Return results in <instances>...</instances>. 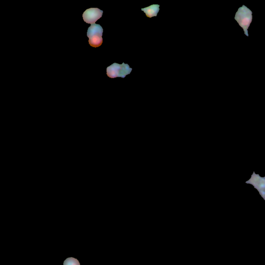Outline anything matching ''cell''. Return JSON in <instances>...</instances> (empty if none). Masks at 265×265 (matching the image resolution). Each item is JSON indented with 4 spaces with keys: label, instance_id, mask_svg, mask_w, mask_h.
Returning <instances> with one entry per match:
<instances>
[{
    "label": "cell",
    "instance_id": "obj_6",
    "mask_svg": "<svg viewBox=\"0 0 265 265\" xmlns=\"http://www.w3.org/2000/svg\"><path fill=\"white\" fill-rule=\"evenodd\" d=\"M64 265H80V264L76 258L69 257L65 260Z\"/></svg>",
    "mask_w": 265,
    "mask_h": 265
},
{
    "label": "cell",
    "instance_id": "obj_3",
    "mask_svg": "<svg viewBox=\"0 0 265 265\" xmlns=\"http://www.w3.org/2000/svg\"><path fill=\"white\" fill-rule=\"evenodd\" d=\"M132 71L128 64L123 63L122 65L114 63L107 68V75L111 78L122 77L125 78L129 75Z\"/></svg>",
    "mask_w": 265,
    "mask_h": 265
},
{
    "label": "cell",
    "instance_id": "obj_5",
    "mask_svg": "<svg viewBox=\"0 0 265 265\" xmlns=\"http://www.w3.org/2000/svg\"><path fill=\"white\" fill-rule=\"evenodd\" d=\"M159 10L160 5H152L150 7L141 9V11L145 13L146 17L149 18L157 16Z\"/></svg>",
    "mask_w": 265,
    "mask_h": 265
},
{
    "label": "cell",
    "instance_id": "obj_4",
    "mask_svg": "<svg viewBox=\"0 0 265 265\" xmlns=\"http://www.w3.org/2000/svg\"><path fill=\"white\" fill-rule=\"evenodd\" d=\"M103 13V11L98 8L89 9L83 13V19L87 23L94 24L102 17Z\"/></svg>",
    "mask_w": 265,
    "mask_h": 265
},
{
    "label": "cell",
    "instance_id": "obj_1",
    "mask_svg": "<svg viewBox=\"0 0 265 265\" xmlns=\"http://www.w3.org/2000/svg\"><path fill=\"white\" fill-rule=\"evenodd\" d=\"M234 19L244 29L245 35L248 37V28L252 20V12L246 6L240 8L235 15Z\"/></svg>",
    "mask_w": 265,
    "mask_h": 265
},
{
    "label": "cell",
    "instance_id": "obj_2",
    "mask_svg": "<svg viewBox=\"0 0 265 265\" xmlns=\"http://www.w3.org/2000/svg\"><path fill=\"white\" fill-rule=\"evenodd\" d=\"M103 29L101 25L95 23L88 28L87 37L89 38L90 45L95 48L101 46L103 43Z\"/></svg>",
    "mask_w": 265,
    "mask_h": 265
}]
</instances>
